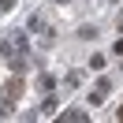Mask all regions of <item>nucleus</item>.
<instances>
[{"label": "nucleus", "mask_w": 123, "mask_h": 123, "mask_svg": "<svg viewBox=\"0 0 123 123\" xmlns=\"http://www.w3.org/2000/svg\"><path fill=\"white\" fill-rule=\"evenodd\" d=\"M4 93H8V101H19V97H23V78H8Z\"/></svg>", "instance_id": "nucleus-1"}, {"label": "nucleus", "mask_w": 123, "mask_h": 123, "mask_svg": "<svg viewBox=\"0 0 123 123\" xmlns=\"http://www.w3.org/2000/svg\"><path fill=\"white\" fill-rule=\"evenodd\" d=\"M108 90H112V82H108V78H101V82H97V90L90 93V105H101V97H105Z\"/></svg>", "instance_id": "nucleus-2"}, {"label": "nucleus", "mask_w": 123, "mask_h": 123, "mask_svg": "<svg viewBox=\"0 0 123 123\" xmlns=\"http://www.w3.org/2000/svg\"><path fill=\"white\" fill-rule=\"evenodd\" d=\"M60 119H67V123H78V119H86V112H82V108H67V112H60Z\"/></svg>", "instance_id": "nucleus-3"}, {"label": "nucleus", "mask_w": 123, "mask_h": 123, "mask_svg": "<svg viewBox=\"0 0 123 123\" xmlns=\"http://www.w3.org/2000/svg\"><path fill=\"white\" fill-rule=\"evenodd\" d=\"M90 67H93V71H105V52H93V56H90Z\"/></svg>", "instance_id": "nucleus-4"}, {"label": "nucleus", "mask_w": 123, "mask_h": 123, "mask_svg": "<svg viewBox=\"0 0 123 123\" xmlns=\"http://www.w3.org/2000/svg\"><path fill=\"white\" fill-rule=\"evenodd\" d=\"M37 90H45V93L52 90V75H41V78H37Z\"/></svg>", "instance_id": "nucleus-5"}, {"label": "nucleus", "mask_w": 123, "mask_h": 123, "mask_svg": "<svg viewBox=\"0 0 123 123\" xmlns=\"http://www.w3.org/2000/svg\"><path fill=\"white\" fill-rule=\"evenodd\" d=\"M41 112H45V116H49V112H56V97H52V93L45 97V105H41Z\"/></svg>", "instance_id": "nucleus-6"}, {"label": "nucleus", "mask_w": 123, "mask_h": 123, "mask_svg": "<svg viewBox=\"0 0 123 123\" xmlns=\"http://www.w3.org/2000/svg\"><path fill=\"white\" fill-rule=\"evenodd\" d=\"M112 49H116V52H119V56H123V37H119V41H116V45H112Z\"/></svg>", "instance_id": "nucleus-7"}, {"label": "nucleus", "mask_w": 123, "mask_h": 123, "mask_svg": "<svg viewBox=\"0 0 123 123\" xmlns=\"http://www.w3.org/2000/svg\"><path fill=\"white\" fill-rule=\"evenodd\" d=\"M116 116H119V119H123V105H119V112H116Z\"/></svg>", "instance_id": "nucleus-8"}]
</instances>
